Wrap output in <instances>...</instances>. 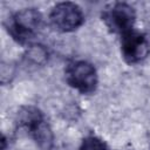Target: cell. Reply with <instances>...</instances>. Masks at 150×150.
<instances>
[{
  "label": "cell",
  "mask_w": 150,
  "mask_h": 150,
  "mask_svg": "<svg viewBox=\"0 0 150 150\" xmlns=\"http://www.w3.org/2000/svg\"><path fill=\"white\" fill-rule=\"evenodd\" d=\"M150 52V42L145 34L142 32L131 29L122 35L121 39V53L123 59L135 64L143 61Z\"/></svg>",
  "instance_id": "cell-6"
},
{
  "label": "cell",
  "mask_w": 150,
  "mask_h": 150,
  "mask_svg": "<svg viewBox=\"0 0 150 150\" xmlns=\"http://www.w3.org/2000/svg\"><path fill=\"white\" fill-rule=\"evenodd\" d=\"M80 150H108L107 144L97 136L89 135L83 138Z\"/></svg>",
  "instance_id": "cell-7"
},
{
  "label": "cell",
  "mask_w": 150,
  "mask_h": 150,
  "mask_svg": "<svg viewBox=\"0 0 150 150\" xmlns=\"http://www.w3.org/2000/svg\"><path fill=\"white\" fill-rule=\"evenodd\" d=\"M66 81L81 94H90L95 91L98 77L95 67L91 63L81 60L70 62L67 66Z\"/></svg>",
  "instance_id": "cell-3"
},
{
  "label": "cell",
  "mask_w": 150,
  "mask_h": 150,
  "mask_svg": "<svg viewBox=\"0 0 150 150\" xmlns=\"http://www.w3.org/2000/svg\"><path fill=\"white\" fill-rule=\"evenodd\" d=\"M49 21L56 30L68 33L82 26L84 15L79 5L74 2H60L52 8Z\"/></svg>",
  "instance_id": "cell-4"
},
{
  "label": "cell",
  "mask_w": 150,
  "mask_h": 150,
  "mask_svg": "<svg viewBox=\"0 0 150 150\" xmlns=\"http://www.w3.org/2000/svg\"><path fill=\"white\" fill-rule=\"evenodd\" d=\"M18 124L43 149L53 145V132L42 112L33 105L22 107L18 112Z\"/></svg>",
  "instance_id": "cell-2"
},
{
  "label": "cell",
  "mask_w": 150,
  "mask_h": 150,
  "mask_svg": "<svg viewBox=\"0 0 150 150\" xmlns=\"http://www.w3.org/2000/svg\"><path fill=\"white\" fill-rule=\"evenodd\" d=\"M136 14L134 8L125 2H115L107 6L102 13V20L112 33L121 36L134 29Z\"/></svg>",
  "instance_id": "cell-5"
},
{
  "label": "cell",
  "mask_w": 150,
  "mask_h": 150,
  "mask_svg": "<svg viewBox=\"0 0 150 150\" xmlns=\"http://www.w3.org/2000/svg\"><path fill=\"white\" fill-rule=\"evenodd\" d=\"M42 26V15L36 8H23L14 13L7 21L9 35L20 45H29Z\"/></svg>",
  "instance_id": "cell-1"
}]
</instances>
